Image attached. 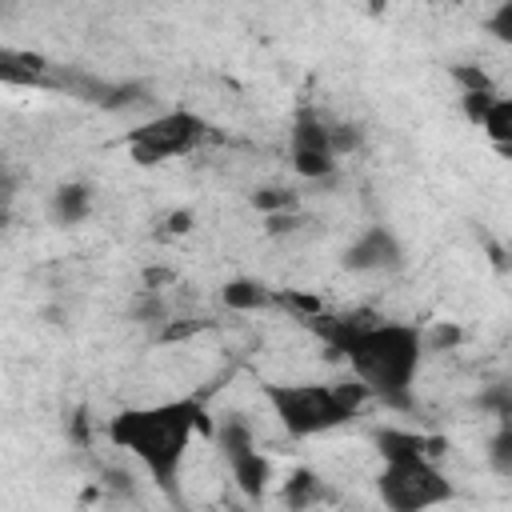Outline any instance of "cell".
<instances>
[{
  "label": "cell",
  "mask_w": 512,
  "mask_h": 512,
  "mask_svg": "<svg viewBox=\"0 0 512 512\" xmlns=\"http://www.w3.org/2000/svg\"><path fill=\"white\" fill-rule=\"evenodd\" d=\"M332 352H340L356 380L368 388V396L408 408L412 404V384L424 364V336L412 324L396 320H368V316H324L312 312L304 320Z\"/></svg>",
  "instance_id": "cell-1"
},
{
  "label": "cell",
  "mask_w": 512,
  "mask_h": 512,
  "mask_svg": "<svg viewBox=\"0 0 512 512\" xmlns=\"http://www.w3.org/2000/svg\"><path fill=\"white\" fill-rule=\"evenodd\" d=\"M200 428H204V404L196 396H180V400L120 408L108 420V440L128 456H136L156 484L172 488Z\"/></svg>",
  "instance_id": "cell-2"
},
{
  "label": "cell",
  "mask_w": 512,
  "mask_h": 512,
  "mask_svg": "<svg viewBox=\"0 0 512 512\" xmlns=\"http://www.w3.org/2000/svg\"><path fill=\"white\" fill-rule=\"evenodd\" d=\"M376 452L384 460L376 492L392 512H420L452 500V484L432 460V440L408 428H376Z\"/></svg>",
  "instance_id": "cell-3"
},
{
  "label": "cell",
  "mask_w": 512,
  "mask_h": 512,
  "mask_svg": "<svg viewBox=\"0 0 512 512\" xmlns=\"http://www.w3.org/2000/svg\"><path fill=\"white\" fill-rule=\"evenodd\" d=\"M264 400L272 404V416L280 420V428L288 436H324L340 424H348L360 404L368 400V388L356 384H316V380H268L264 384Z\"/></svg>",
  "instance_id": "cell-4"
},
{
  "label": "cell",
  "mask_w": 512,
  "mask_h": 512,
  "mask_svg": "<svg viewBox=\"0 0 512 512\" xmlns=\"http://www.w3.org/2000/svg\"><path fill=\"white\" fill-rule=\"evenodd\" d=\"M204 140H208L204 116H196V112H188V108H168V112H160V116L136 124V128L124 136V148H128V156H132L140 168H152V164L188 156V152L200 148Z\"/></svg>",
  "instance_id": "cell-5"
},
{
  "label": "cell",
  "mask_w": 512,
  "mask_h": 512,
  "mask_svg": "<svg viewBox=\"0 0 512 512\" xmlns=\"http://www.w3.org/2000/svg\"><path fill=\"white\" fill-rule=\"evenodd\" d=\"M336 156H340L336 128L320 112L300 108L296 120H292V168L304 180H328L336 172V164H340Z\"/></svg>",
  "instance_id": "cell-6"
},
{
  "label": "cell",
  "mask_w": 512,
  "mask_h": 512,
  "mask_svg": "<svg viewBox=\"0 0 512 512\" xmlns=\"http://www.w3.org/2000/svg\"><path fill=\"white\" fill-rule=\"evenodd\" d=\"M216 440H220V456H224V464H228L236 488H240L244 496L260 500L264 488H268V480H272V464H268V456L256 448L252 428L232 416V420H224V424L216 428Z\"/></svg>",
  "instance_id": "cell-7"
},
{
  "label": "cell",
  "mask_w": 512,
  "mask_h": 512,
  "mask_svg": "<svg viewBox=\"0 0 512 512\" xmlns=\"http://www.w3.org/2000/svg\"><path fill=\"white\" fill-rule=\"evenodd\" d=\"M400 264H404V248H400L396 232L384 228V224L364 228V232L344 248V268H352V272H392V268H400Z\"/></svg>",
  "instance_id": "cell-8"
},
{
  "label": "cell",
  "mask_w": 512,
  "mask_h": 512,
  "mask_svg": "<svg viewBox=\"0 0 512 512\" xmlns=\"http://www.w3.org/2000/svg\"><path fill=\"white\" fill-rule=\"evenodd\" d=\"M480 132L504 152L512 156V96H492L484 116H480Z\"/></svg>",
  "instance_id": "cell-9"
},
{
  "label": "cell",
  "mask_w": 512,
  "mask_h": 512,
  "mask_svg": "<svg viewBox=\"0 0 512 512\" xmlns=\"http://www.w3.org/2000/svg\"><path fill=\"white\" fill-rule=\"evenodd\" d=\"M92 212V188L88 184H60L52 196V216L60 224H80Z\"/></svg>",
  "instance_id": "cell-10"
},
{
  "label": "cell",
  "mask_w": 512,
  "mask_h": 512,
  "mask_svg": "<svg viewBox=\"0 0 512 512\" xmlns=\"http://www.w3.org/2000/svg\"><path fill=\"white\" fill-rule=\"evenodd\" d=\"M220 300H224L232 312H256V308L272 304L276 296H272V292H268L260 280H248V276H240V280H228V284H224Z\"/></svg>",
  "instance_id": "cell-11"
},
{
  "label": "cell",
  "mask_w": 512,
  "mask_h": 512,
  "mask_svg": "<svg viewBox=\"0 0 512 512\" xmlns=\"http://www.w3.org/2000/svg\"><path fill=\"white\" fill-rule=\"evenodd\" d=\"M44 60L40 56H32V52H4L0 56V76H4V84H44Z\"/></svg>",
  "instance_id": "cell-12"
},
{
  "label": "cell",
  "mask_w": 512,
  "mask_h": 512,
  "mask_svg": "<svg viewBox=\"0 0 512 512\" xmlns=\"http://www.w3.org/2000/svg\"><path fill=\"white\" fill-rule=\"evenodd\" d=\"M488 464L500 476H512V420H504L488 440Z\"/></svg>",
  "instance_id": "cell-13"
},
{
  "label": "cell",
  "mask_w": 512,
  "mask_h": 512,
  "mask_svg": "<svg viewBox=\"0 0 512 512\" xmlns=\"http://www.w3.org/2000/svg\"><path fill=\"white\" fill-rule=\"evenodd\" d=\"M484 32H488L496 44H508V48H512V0H500V4L488 12Z\"/></svg>",
  "instance_id": "cell-14"
},
{
  "label": "cell",
  "mask_w": 512,
  "mask_h": 512,
  "mask_svg": "<svg viewBox=\"0 0 512 512\" xmlns=\"http://www.w3.org/2000/svg\"><path fill=\"white\" fill-rule=\"evenodd\" d=\"M284 500H288L292 508L312 504V500H316V476H312V472H296V476H292V484L284 488Z\"/></svg>",
  "instance_id": "cell-15"
},
{
  "label": "cell",
  "mask_w": 512,
  "mask_h": 512,
  "mask_svg": "<svg viewBox=\"0 0 512 512\" xmlns=\"http://www.w3.org/2000/svg\"><path fill=\"white\" fill-rule=\"evenodd\" d=\"M480 408H488L492 416H500V424L512 420V384H496V388H488V392L480 396Z\"/></svg>",
  "instance_id": "cell-16"
},
{
  "label": "cell",
  "mask_w": 512,
  "mask_h": 512,
  "mask_svg": "<svg viewBox=\"0 0 512 512\" xmlns=\"http://www.w3.org/2000/svg\"><path fill=\"white\" fill-rule=\"evenodd\" d=\"M252 204H256L260 212H288V208L296 204V196H292L288 188H264V192L252 196Z\"/></svg>",
  "instance_id": "cell-17"
}]
</instances>
